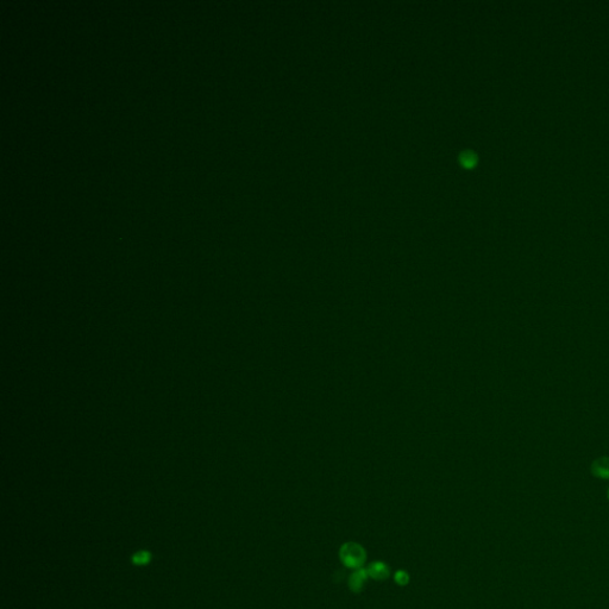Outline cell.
Here are the masks:
<instances>
[{
    "label": "cell",
    "mask_w": 609,
    "mask_h": 609,
    "mask_svg": "<svg viewBox=\"0 0 609 609\" xmlns=\"http://www.w3.org/2000/svg\"><path fill=\"white\" fill-rule=\"evenodd\" d=\"M394 581L396 584L404 586L409 583V575L405 570H397L394 575Z\"/></svg>",
    "instance_id": "6"
},
{
    "label": "cell",
    "mask_w": 609,
    "mask_h": 609,
    "mask_svg": "<svg viewBox=\"0 0 609 609\" xmlns=\"http://www.w3.org/2000/svg\"><path fill=\"white\" fill-rule=\"evenodd\" d=\"M368 577L369 576L367 573V569H363V568L356 569L349 577L348 583L350 590H351L352 593H361L364 588V584L365 582H367Z\"/></svg>",
    "instance_id": "2"
},
{
    "label": "cell",
    "mask_w": 609,
    "mask_h": 609,
    "mask_svg": "<svg viewBox=\"0 0 609 609\" xmlns=\"http://www.w3.org/2000/svg\"><path fill=\"white\" fill-rule=\"evenodd\" d=\"M339 558L349 569H361L367 560V551L359 542H344L339 549Z\"/></svg>",
    "instance_id": "1"
},
{
    "label": "cell",
    "mask_w": 609,
    "mask_h": 609,
    "mask_svg": "<svg viewBox=\"0 0 609 609\" xmlns=\"http://www.w3.org/2000/svg\"><path fill=\"white\" fill-rule=\"evenodd\" d=\"M368 576L375 581H385L389 577L390 570L389 566L383 562H374L369 564L367 568Z\"/></svg>",
    "instance_id": "3"
},
{
    "label": "cell",
    "mask_w": 609,
    "mask_h": 609,
    "mask_svg": "<svg viewBox=\"0 0 609 609\" xmlns=\"http://www.w3.org/2000/svg\"><path fill=\"white\" fill-rule=\"evenodd\" d=\"M592 471L596 477L609 479V457H602L595 460L592 466Z\"/></svg>",
    "instance_id": "4"
},
{
    "label": "cell",
    "mask_w": 609,
    "mask_h": 609,
    "mask_svg": "<svg viewBox=\"0 0 609 609\" xmlns=\"http://www.w3.org/2000/svg\"><path fill=\"white\" fill-rule=\"evenodd\" d=\"M151 558H153V556H151V553L149 551H146V550H141V551H137L132 555L131 562H132V564H135V565H137V566H144V565H148V564L151 562Z\"/></svg>",
    "instance_id": "5"
},
{
    "label": "cell",
    "mask_w": 609,
    "mask_h": 609,
    "mask_svg": "<svg viewBox=\"0 0 609 609\" xmlns=\"http://www.w3.org/2000/svg\"><path fill=\"white\" fill-rule=\"evenodd\" d=\"M607 497H608V500H609V489H608V493H607Z\"/></svg>",
    "instance_id": "7"
}]
</instances>
